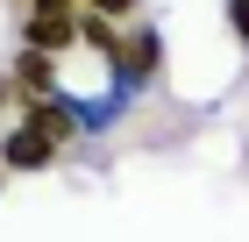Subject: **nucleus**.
Instances as JSON below:
<instances>
[{
    "label": "nucleus",
    "instance_id": "1",
    "mask_svg": "<svg viewBox=\"0 0 249 242\" xmlns=\"http://www.w3.org/2000/svg\"><path fill=\"white\" fill-rule=\"evenodd\" d=\"M78 21H86V7L78 0H29V21H21V43L43 57H57L64 43L78 36Z\"/></svg>",
    "mask_w": 249,
    "mask_h": 242
},
{
    "label": "nucleus",
    "instance_id": "2",
    "mask_svg": "<svg viewBox=\"0 0 249 242\" xmlns=\"http://www.w3.org/2000/svg\"><path fill=\"white\" fill-rule=\"evenodd\" d=\"M57 149H64V143H50V135H36V129H15L7 143H0V164H15V171H43Z\"/></svg>",
    "mask_w": 249,
    "mask_h": 242
},
{
    "label": "nucleus",
    "instance_id": "3",
    "mask_svg": "<svg viewBox=\"0 0 249 242\" xmlns=\"http://www.w3.org/2000/svg\"><path fill=\"white\" fill-rule=\"evenodd\" d=\"M50 86H57V64H50L43 50H29V43H21V57H15V93L50 100Z\"/></svg>",
    "mask_w": 249,
    "mask_h": 242
},
{
    "label": "nucleus",
    "instance_id": "4",
    "mask_svg": "<svg viewBox=\"0 0 249 242\" xmlns=\"http://www.w3.org/2000/svg\"><path fill=\"white\" fill-rule=\"evenodd\" d=\"M21 129H36V135H50V143H64V135H71V114H64L57 100H36V107L21 114Z\"/></svg>",
    "mask_w": 249,
    "mask_h": 242
},
{
    "label": "nucleus",
    "instance_id": "5",
    "mask_svg": "<svg viewBox=\"0 0 249 242\" xmlns=\"http://www.w3.org/2000/svg\"><path fill=\"white\" fill-rule=\"evenodd\" d=\"M150 64H157V36H150V29H142V36H135L128 50H121V64H114V72H121V78H142V72H150Z\"/></svg>",
    "mask_w": 249,
    "mask_h": 242
},
{
    "label": "nucleus",
    "instance_id": "6",
    "mask_svg": "<svg viewBox=\"0 0 249 242\" xmlns=\"http://www.w3.org/2000/svg\"><path fill=\"white\" fill-rule=\"evenodd\" d=\"M86 15H107V21H121V15H135V0H78Z\"/></svg>",
    "mask_w": 249,
    "mask_h": 242
},
{
    "label": "nucleus",
    "instance_id": "7",
    "mask_svg": "<svg viewBox=\"0 0 249 242\" xmlns=\"http://www.w3.org/2000/svg\"><path fill=\"white\" fill-rule=\"evenodd\" d=\"M228 21H235V36L249 43V0H228Z\"/></svg>",
    "mask_w": 249,
    "mask_h": 242
}]
</instances>
